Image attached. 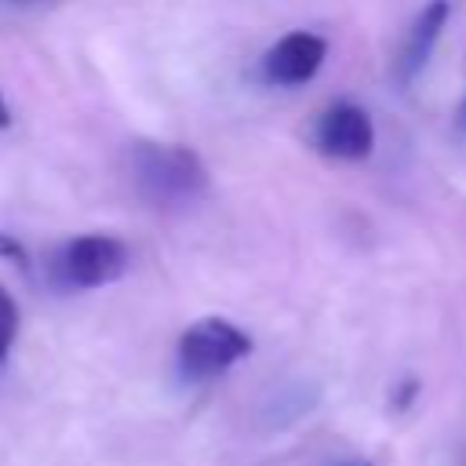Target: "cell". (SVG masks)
Here are the masks:
<instances>
[{
	"label": "cell",
	"mask_w": 466,
	"mask_h": 466,
	"mask_svg": "<svg viewBox=\"0 0 466 466\" xmlns=\"http://www.w3.org/2000/svg\"><path fill=\"white\" fill-rule=\"evenodd\" d=\"M248 353H251L248 331H240L233 320L204 317L189 324L178 339V371L193 382H208V379L226 375Z\"/></svg>",
	"instance_id": "7a4b0ae2"
},
{
	"label": "cell",
	"mask_w": 466,
	"mask_h": 466,
	"mask_svg": "<svg viewBox=\"0 0 466 466\" xmlns=\"http://www.w3.org/2000/svg\"><path fill=\"white\" fill-rule=\"evenodd\" d=\"M11 124V113H7V106H4V98H0V127H7Z\"/></svg>",
	"instance_id": "9c48e42d"
},
{
	"label": "cell",
	"mask_w": 466,
	"mask_h": 466,
	"mask_svg": "<svg viewBox=\"0 0 466 466\" xmlns=\"http://www.w3.org/2000/svg\"><path fill=\"white\" fill-rule=\"evenodd\" d=\"M324 55H328V44L317 36V33H288L280 36L266 58H262V76L269 84H280V87H295V84H306L317 76V69L324 66Z\"/></svg>",
	"instance_id": "5b68a950"
},
{
	"label": "cell",
	"mask_w": 466,
	"mask_h": 466,
	"mask_svg": "<svg viewBox=\"0 0 466 466\" xmlns=\"http://www.w3.org/2000/svg\"><path fill=\"white\" fill-rule=\"evenodd\" d=\"M313 142L320 153H328L335 160H364L375 146V127L360 106L335 102L331 109L320 113V120L313 127Z\"/></svg>",
	"instance_id": "277c9868"
},
{
	"label": "cell",
	"mask_w": 466,
	"mask_h": 466,
	"mask_svg": "<svg viewBox=\"0 0 466 466\" xmlns=\"http://www.w3.org/2000/svg\"><path fill=\"white\" fill-rule=\"evenodd\" d=\"M15 335H18V306L7 295V288L0 284V364L7 360V353L15 346Z\"/></svg>",
	"instance_id": "52a82bcc"
},
{
	"label": "cell",
	"mask_w": 466,
	"mask_h": 466,
	"mask_svg": "<svg viewBox=\"0 0 466 466\" xmlns=\"http://www.w3.org/2000/svg\"><path fill=\"white\" fill-rule=\"evenodd\" d=\"M124 269H127V248L109 233L73 237L58 255V277L69 288H102L120 280Z\"/></svg>",
	"instance_id": "3957f363"
},
{
	"label": "cell",
	"mask_w": 466,
	"mask_h": 466,
	"mask_svg": "<svg viewBox=\"0 0 466 466\" xmlns=\"http://www.w3.org/2000/svg\"><path fill=\"white\" fill-rule=\"evenodd\" d=\"M448 15H451L448 0H430V4L419 11V18H415V25L408 29V40H404V47H400V58H397V76H400L404 84L426 66V58H430V51H433V44H437V36H441Z\"/></svg>",
	"instance_id": "8992f818"
},
{
	"label": "cell",
	"mask_w": 466,
	"mask_h": 466,
	"mask_svg": "<svg viewBox=\"0 0 466 466\" xmlns=\"http://www.w3.org/2000/svg\"><path fill=\"white\" fill-rule=\"evenodd\" d=\"M0 258H11V262H18V266H25V262H29V255H25L22 240H15L11 233H0Z\"/></svg>",
	"instance_id": "ba28073f"
},
{
	"label": "cell",
	"mask_w": 466,
	"mask_h": 466,
	"mask_svg": "<svg viewBox=\"0 0 466 466\" xmlns=\"http://www.w3.org/2000/svg\"><path fill=\"white\" fill-rule=\"evenodd\" d=\"M131 175L138 193L157 208H186L208 193V171L186 146H135Z\"/></svg>",
	"instance_id": "6da1fadb"
}]
</instances>
